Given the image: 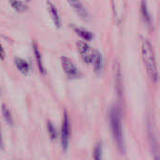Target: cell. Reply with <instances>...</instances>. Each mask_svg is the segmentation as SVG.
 <instances>
[{
	"label": "cell",
	"instance_id": "obj_1",
	"mask_svg": "<svg viewBox=\"0 0 160 160\" xmlns=\"http://www.w3.org/2000/svg\"><path fill=\"white\" fill-rule=\"evenodd\" d=\"M142 55L150 79L154 82H157L158 80V68L156 59V53L153 45L147 39H144L142 44Z\"/></svg>",
	"mask_w": 160,
	"mask_h": 160
},
{
	"label": "cell",
	"instance_id": "obj_2",
	"mask_svg": "<svg viewBox=\"0 0 160 160\" xmlns=\"http://www.w3.org/2000/svg\"><path fill=\"white\" fill-rule=\"evenodd\" d=\"M110 122H111V129H112L113 141L116 143L118 150L124 153L126 145H125V139L123 133V127H122L120 113L116 107H113L110 112Z\"/></svg>",
	"mask_w": 160,
	"mask_h": 160
},
{
	"label": "cell",
	"instance_id": "obj_3",
	"mask_svg": "<svg viewBox=\"0 0 160 160\" xmlns=\"http://www.w3.org/2000/svg\"><path fill=\"white\" fill-rule=\"evenodd\" d=\"M70 139V121L67 112H64V116L62 119L61 125V145L64 150H67L69 144Z\"/></svg>",
	"mask_w": 160,
	"mask_h": 160
},
{
	"label": "cell",
	"instance_id": "obj_4",
	"mask_svg": "<svg viewBox=\"0 0 160 160\" xmlns=\"http://www.w3.org/2000/svg\"><path fill=\"white\" fill-rule=\"evenodd\" d=\"M61 66L66 73V75L70 79H76L79 78L81 75V72L79 68L76 67V65L73 63V61L68 58V56H62L61 57Z\"/></svg>",
	"mask_w": 160,
	"mask_h": 160
},
{
	"label": "cell",
	"instance_id": "obj_5",
	"mask_svg": "<svg viewBox=\"0 0 160 160\" xmlns=\"http://www.w3.org/2000/svg\"><path fill=\"white\" fill-rule=\"evenodd\" d=\"M77 48H78L80 55H81L82 59L83 60V62L88 65L92 64L94 54H95V50H93L91 48V46L89 44H87L85 41H78Z\"/></svg>",
	"mask_w": 160,
	"mask_h": 160
},
{
	"label": "cell",
	"instance_id": "obj_6",
	"mask_svg": "<svg viewBox=\"0 0 160 160\" xmlns=\"http://www.w3.org/2000/svg\"><path fill=\"white\" fill-rule=\"evenodd\" d=\"M67 1L82 19L87 20L89 18V13L87 9L84 8V6L80 0H67Z\"/></svg>",
	"mask_w": 160,
	"mask_h": 160
},
{
	"label": "cell",
	"instance_id": "obj_7",
	"mask_svg": "<svg viewBox=\"0 0 160 160\" xmlns=\"http://www.w3.org/2000/svg\"><path fill=\"white\" fill-rule=\"evenodd\" d=\"M47 7H48V10H49L50 16H51L54 25L59 29L61 27V18H60V15L58 13V10H57L56 7L50 0L47 1Z\"/></svg>",
	"mask_w": 160,
	"mask_h": 160
},
{
	"label": "cell",
	"instance_id": "obj_8",
	"mask_svg": "<svg viewBox=\"0 0 160 160\" xmlns=\"http://www.w3.org/2000/svg\"><path fill=\"white\" fill-rule=\"evenodd\" d=\"M141 13H142V18L144 22V23L149 27L152 24V17L151 14L149 12L148 7H147V3L145 0H142L141 3Z\"/></svg>",
	"mask_w": 160,
	"mask_h": 160
},
{
	"label": "cell",
	"instance_id": "obj_9",
	"mask_svg": "<svg viewBox=\"0 0 160 160\" xmlns=\"http://www.w3.org/2000/svg\"><path fill=\"white\" fill-rule=\"evenodd\" d=\"M92 64L94 66V69H95L96 73L99 74L102 72V70H103V57H102V54L98 51H95V54H94Z\"/></svg>",
	"mask_w": 160,
	"mask_h": 160
},
{
	"label": "cell",
	"instance_id": "obj_10",
	"mask_svg": "<svg viewBox=\"0 0 160 160\" xmlns=\"http://www.w3.org/2000/svg\"><path fill=\"white\" fill-rule=\"evenodd\" d=\"M14 64L21 73H22L23 75L28 74L30 67H29V64L25 60H23L22 58H20V57H15Z\"/></svg>",
	"mask_w": 160,
	"mask_h": 160
},
{
	"label": "cell",
	"instance_id": "obj_11",
	"mask_svg": "<svg viewBox=\"0 0 160 160\" xmlns=\"http://www.w3.org/2000/svg\"><path fill=\"white\" fill-rule=\"evenodd\" d=\"M33 52H34V54H35L36 62H37L38 68L39 69V72L42 73V74H45V68H44V65H43V62H42L41 53L39 52V49H38V45L35 42L33 43Z\"/></svg>",
	"mask_w": 160,
	"mask_h": 160
},
{
	"label": "cell",
	"instance_id": "obj_12",
	"mask_svg": "<svg viewBox=\"0 0 160 160\" xmlns=\"http://www.w3.org/2000/svg\"><path fill=\"white\" fill-rule=\"evenodd\" d=\"M72 28H73V31L81 38H82L84 41H90L93 39V34L83 28H81V27H77V26H74L72 25Z\"/></svg>",
	"mask_w": 160,
	"mask_h": 160
},
{
	"label": "cell",
	"instance_id": "obj_13",
	"mask_svg": "<svg viewBox=\"0 0 160 160\" xmlns=\"http://www.w3.org/2000/svg\"><path fill=\"white\" fill-rule=\"evenodd\" d=\"M8 3L15 11L20 12V13L24 12L28 8L27 6L21 0H8Z\"/></svg>",
	"mask_w": 160,
	"mask_h": 160
},
{
	"label": "cell",
	"instance_id": "obj_14",
	"mask_svg": "<svg viewBox=\"0 0 160 160\" xmlns=\"http://www.w3.org/2000/svg\"><path fill=\"white\" fill-rule=\"evenodd\" d=\"M1 112H2L3 117H4L5 121L7 122V124L9 126H12L13 125V118L11 115V112L9 111V109L8 108V106L6 104H3L1 106Z\"/></svg>",
	"mask_w": 160,
	"mask_h": 160
},
{
	"label": "cell",
	"instance_id": "obj_15",
	"mask_svg": "<svg viewBox=\"0 0 160 160\" xmlns=\"http://www.w3.org/2000/svg\"><path fill=\"white\" fill-rule=\"evenodd\" d=\"M47 130H48V133H49V136L50 138L54 141L57 139V131H56V128L54 127V125L51 122V121H48L47 122Z\"/></svg>",
	"mask_w": 160,
	"mask_h": 160
},
{
	"label": "cell",
	"instance_id": "obj_16",
	"mask_svg": "<svg viewBox=\"0 0 160 160\" xmlns=\"http://www.w3.org/2000/svg\"><path fill=\"white\" fill-rule=\"evenodd\" d=\"M94 159L103 160V154H102V146L100 143L97 144L94 149Z\"/></svg>",
	"mask_w": 160,
	"mask_h": 160
},
{
	"label": "cell",
	"instance_id": "obj_17",
	"mask_svg": "<svg viewBox=\"0 0 160 160\" xmlns=\"http://www.w3.org/2000/svg\"><path fill=\"white\" fill-rule=\"evenodd\" d=\"M0 59L1 60H4L5 59V51H4L3 46L1 45V42H0Z\"/></svg>",
	"mask_w": 160,
	"mask_h": 160
},
{
	"label": "cell",
	"instance_id": "obj_18",
	"mask_svg": "<svg viewBox=\"0 0 160 160\" xmlns=\"http://www.w3.org/2000/svg\"><path fill=\"white\" fill-rule=\"evenodd\" d=\"M3 147V138H2V130H1V124H0V148Z\"/></svg>",
	"mask_w": 160,
	"mask_h": 160
}]
</instances>
